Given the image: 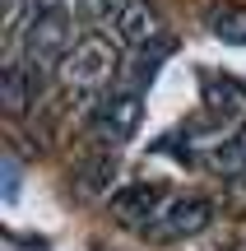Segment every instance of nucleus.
Instances as JSON below:
<instances>
[{
  "label": "nucleus",
  "instance_id": "obj_7",
  "mask_svg": "<svg viewBox=\"0 0 246 251\" xmlns=\"http://www.w3.org/2000/svg\"><path fill=\"white\" fill-rule=\"evenodd\" d=\"M200 24L209 28V37H219V42L246 47V5H237V0H209V5L200 9Z\"/></svg>",
  "mask_w": 246,
  "mask_h": 251
},
{
  "label": "nucleus",
  "instance_id": "obj_6",
  "mask_svg": "<svg viewBox=\"0 0 246 251\" xmlns=\"http://www.w3.org/2000/svg\"><path fill=\"white\" fill-rule=\"evenodd\" d=\"M107 37H116L121 47L139 51V47L167 42V24H163V14H158L154 0H126V5L116 9V19H112Z\"/></svg>",
  "mask_w": 246,
  "mask_h": 251
},
{
  "label": "nucleus",
  "instance_id": "obj_1",
  "mask_svg": "<svg viewBox=\"0 0 246 251\" xmlns=\"http://www.w3.org/2000/svg\"><path fill=\"white\" fill-rule=\"evenodd\" d=\"M70 47H74L70 5H65V0H33L23 28H19V37H14V56L28 70V79H33L37 93L61 75V61L70 56Z\"/></svg>",
  "mask_w": 246,
  "mask_h": 251
},
{
  "label": "nucleus",
  "instance_id": "obj_12",
  "mask_svg": "<svg viewBox=\"0 0 246 251\" xmlns=\"http://www.w3.org/2000/svg\"><path fill=\"white\" fill-rule=\"evenodd\" d=\"M28 5H33V0H5V37H9V42H14V37H19V28H23Z\"/></svg>",
  "mask_w": 246,
  "mask_h": 251
},
{
  "label": "nucleus",
  "instance_id": "obj_11",
  "mask_svg": "<svg viewBox=\"0 0 246 251\" xmlns=\"http://www.w3.org/2000/svg\"><path fill=\"white\" fill-rule=\"evenodd\" d=\"M126 5V0H79V14L89 19L93 28H98V33H107L112 28V19H116V9Z\"/></svg>",
  "mask_w": 246,
  "mask_h": 251
},
{
  "label": "nucleus",
  "instance_id": "obj_4",
  "mask_svg": "<svg viewBox=\"0 0 246 251\" xmlns=\"http://www.w3.org/2000/svg\"><path fill=\"white\" fill-rule=\"evenodd\" d=\"M209 224H214V200H204V196H172L167 209L139 237L154 242V247H177V242H195Z\"/></svg>",
  "mask_w": 246,
  "mask_h": 251
},
{
  "label": "nucleus",
  "instance_id": "obj_3",
  "mask_svg": "<svg viewBox=\"0 0 246 251\" xmlns=\"http://www.w3.org/2000/svg\"><path fill=\"white\" fill-rule=\"evenodd\" d=\"M139 121H144V89H135V84H121V89H112L107 98L93 102V117H89V135L98 140V149L116 153L121 144L135 140Z\"/></svg>",
  "mask_w": 246,
  "mask_h": 251
},
{
  "label": "nucleus",
  "instance_id": "obj_8",
  "mask_svg": "<svg viewBox=\"0 0 246 251\" xmlns=\"http://www.w3.org/2000/svg\"><path fill=\"white\" fill-rule=\"evenodd\" d=\"M200 168L214 172V177H242L246 172V126H232V130L204 153Z\"/></svg>",
  "mask_w": 246,
  "mask_h": 251
},
{
  "label": "nucleus",
  "instance_id": "obj_2",
  "mask_svg": "<svg viewBox=\"0 0 246 251\" xmlns=\"http://www.w3.org/2000/svg\"><path fill=\"white\" fill-rule=\"evenodd\" d=\"M121 79V42L107 33H84L74 37L70 56L61 61V93L70 102H98L112 93V84Z\"/></svg>",
  "mask_w": 246,
  "mask_h": 251
},
{
  "label": "nucleus",
  "instance_id": "obj_10",
  "mask_svg": "<svg viewBox=\"0 0 246 251\" xmlns=\"http://www.w3.org/2000/svg\"><path fill=\"white\" fill-rule=\"evenodd\" d=\"M70 177H74V191H79V196H102V191H112V177H116V163H112V158H107V149H102L98 158L79 163V168H74Z\"/></svg>",
  "mask_w": 246,
  "mask_h": 251
},
{
  "label": "nucleus",
  "instance_id": "obj_5",
  "mask_svg": "<svg viewBox=\"0 0 246 251\" xmlns=\"http://www.w3.org/2000/svg\"><path fill=\"white\" fill-rule=\"evenodd\" d=\"M167 200L172 196H167L163 186H154V181H130V186H121V191L107 196V209H112V219H116L121 228L144 233V228L167 209Z\"/></svg>",
  "mask_w": 246,
  "mask_h": 251
},
{
  "label": "nucleus",
  "instance_id": "obj_9",
  "mask_svg": "<svg viewBox=\"0 0 246 251\" xmlns=\"http://www.w3.org/2000/svg\"><path fill=\"white\" fill-rule=\"evenodd\" d=\"M33 102H37V89L28 79V70L19 65V56L9 51V61H5V112L9 117H23Z\"/></svg>",
  "mask_w": 246,
  "mask_h": 251
}]
</instances>
